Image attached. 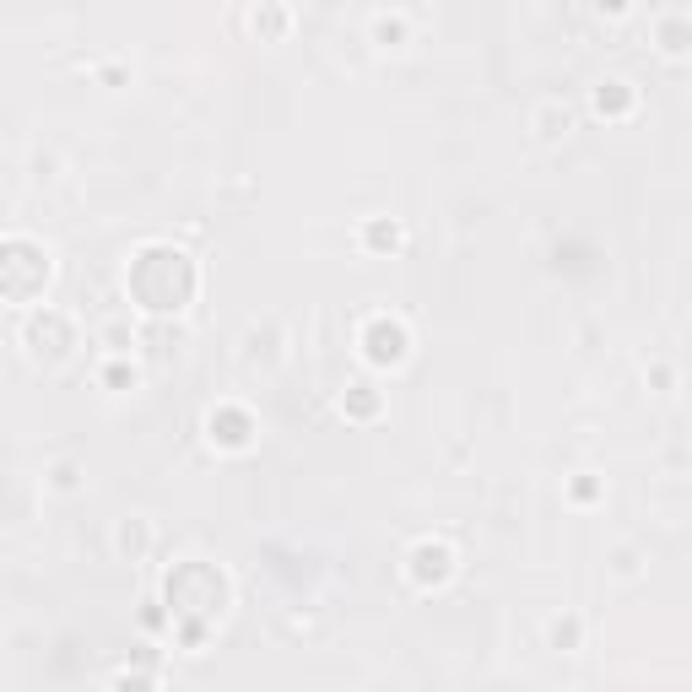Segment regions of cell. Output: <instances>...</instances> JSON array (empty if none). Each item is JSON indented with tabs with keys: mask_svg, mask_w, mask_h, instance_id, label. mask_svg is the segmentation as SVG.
Instances as JSON below:
<instances>
[{
	"mask_svg": "<svg viewBox=\"0 0 692 692\" xmlns=\"http://www.w3.org/2000/svg\"><path fill=\"white\" fill-rule=\"evenodd\" d=\"M406 325L401 319H374V325L363 330V352H368V363H379V368H395V363H406Z\"/></svg>",
	"mask_w": 692,
	"mask_h": 692,
	"instance_id": "obj_1",
	"label": "cell"
},
{
	"mask_svg": "<svg viewBox=\"0 0 692 692\" xmlns=\"http://www.w3.org/2000/svg\"><path fill=\"white\" fill-rule=\"evenodd\" d=\"M455 574V552L444 547V541H422V547H411V579L428 590V584H449Z\"/></svg>",
	"mask_w": 692,
	"mask_h": 692,
	"instance_id": "obj_2",
	"label": "cell"
},
{
	"mask_svg": "<svg viewBox=\"0 0 692 692\" xmlns=\"http://www.w3.org/2000/svg\"><path fill=\"white\" fill-rule=\"evenodd\" d=\"M395 238H401V233L384 228V222H374V228H368V244H395Z\"/></svg>",
	"mask_w": 692,
	"mask_h": 692,
	"instance_id": "obj_10",
	"label": "cell"
},
{
	"mask_svg": "<svg viewBox=\"0 0 692 692\" xmlns=\"http://www.w3.org/2000/svg\"><path fill=\"white\" fill-rule=\"evenodd\" d=\"M114 692H152V682H146V676H119Z\"/></svg>",
	"mask_w": 692,
	"mask_h": 692,
	"instance_id": "obj_11",
	"label": "cell"
},
{
	"mask_svg": "<svg viewBox=\"0 0 692 692\" xmlns=\"http://www.w3.org/2000/svg\"><path fill=\"white\" fill-rule=\"evenodd\" d=\"M687 44H692V22L687 17H665L660 22V49L665 55H682Z\"/></svg>",
	"mask_w": 692,
	"mask_h": 692,
	"instance_id": "obj_5",
	"label": "cell"
},
{
	"mask_svg": "<svg viewBox=\"0 0 692 692\" xmlns=\"http://www.w3.org/2000/svg\"><path fill=\"white\" fill-rule=\"evenodd\" d=\"M541 125H547V130H541V136H563V130H568V109H563V114L552 109L547 119H541Z\"/></svg>",
	"mask_w": 692,
	"mask_h": 692,
	"instance_id": "obj_9",
	"label": "cell"
},
{
	"mask_svg": "<svg viewBox=\"0 0 692 692\" xmlns=\"http://www.w3.org/2000/svg\"><path fill=\"white\" fill-rule=\"evenodd\" d=\"M374 33H379V44H395V38H401L406 28H401L395 17H379V22H374Z\"/></svg>",
	"mask_w": 692,
	"mask_h": 692,
	"instance_id": "obj_8",
	"label": "cell"
},
{
	"mask_svg": "<svg viewBox=\"0 0 692 692\" xmlns=\"http://www.w3.org/2000/svg\"><path fill=\"white\" fill-rule=\"evenodd\" d=\"M374 406H379V401H374V390H368V384H357V390L346 395V411H357V417H368Z\"/></svg>",
	"mask_w": 692,
	"mask_h": 692,
	"instance_id": "obj_6",
	"label": "cell"
},
{
	"mask_svg": "<svg viewBox=\"0 0 692 692\" xmlns=\"http://www.w3.org/2000/svg\"><path fill=\"white\" fill-rule=\"evenodd\" d=\"M552 644H557V649H574V644H579V622H574V617H568V622H552Z\"/></svg>",
	"mask_w": 692,
	"mask_h": 692,
	"instance_id": "obj_7",
	"label": "cell"
},
{
	"mask_svg": "<svg viewBox=\"0 0 692 692\" xmlns=\"http://www.w3.org/2000/svg\"><path fill=\"white\" fill-rule=\"evenodd\" d=\"M249 433H255V428H249L244 411H211V438H222L228 449H244Z\"/></svg>",
	"mask_w": 692,
	"mask_h": 692,
	"instance_id": "obj_3",
	"label": "cell"
},
{
	"mask_svg": "<svg viewBox=\"0 0 692 692\" xmlns=\"http://www.w3.org/2000/svg\"><path fill=\"white\" fill-rule=\"evenodd\" d=\"M595 109L601 114H628L633 109V87L628 82H601L595 87Z\"/></svg>",
	"mask_w": 692,
	"mask_h": 692,
	"instance_id": "obj_4",
	"label": "cell"
}]
</instances>
